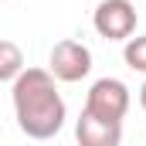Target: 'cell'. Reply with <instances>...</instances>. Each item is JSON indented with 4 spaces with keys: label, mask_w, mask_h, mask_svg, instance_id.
<instances>
[{
    "label": "cell",
    "mask_w": 146,
    "mask_h": 146,
    "mask_svg": "<svg viewBox=\"0 0 146 146\" xmlns=\"http://www.w3.org/2000/svg\"><path fill=\"white\" fill-rule=\"evenodd\" d=\"M14 115L24 136L31 139H51L65 126V99L54 85V75L44 68H24L14 78Z\"/></svg>",
    "instance_id": "1"
},
{
    "label": "cell",
    "mask_w": 146,
    "mask_h": 146,
    "mask_svg": "<svg viewBox=\"0 0 146 146\" xmlns=\"http://www.w3.org/2000/svg\"><path fill=\"white\" fill-rule=\"evenodd\" d=\"M129 88L126 82L119 78H99L88 95H85V112L99 115V119H109V122H122V115L129 112Z\"/></svg>",
    "instance_id": "2"
},
{
    "label": "cell",
    "mask_w": 146,
    "mask_h": 146,
    "mask_svg": "<svg viewBox=\"0 0 146 146\" xmlns=\"http://www.w3.org/2000/svg\"><path fill=\"white\" fill-rule=\"evenodd\" d=\"M92 27L106 41H129L136 34V7L129 0H102L92 14Z\"/></svg>",
    "instance_id": "3"
},
{
    "label": "cell",
    "mask_w": 146,
    "mask_h": 146,
    "mask_svg": "<svg viewBox=\"0 0 146 146\" xmlns=\"http://www.w3.org/2000/svg\"><path fill=\"white\" fill-rule=\"evenodd\" d=\"M88 72H92V51L82 41L65 37L51 48V75L58 82H82Z\"/></svg>",
    "instance_id": "4"
},
{
    "label": "cell",
    "mask_w": 146,
    "mask_h": 146,
    "mask_svg": "<svg viewBox=\"0 0 146 146\" xmlns=\"http://www.w3.org/2000/svg\"><path fill=\"white\" fill-rule=\"evenodd\" d=\"M75 139H78V146H119L122 122H109V119H99L82 109L78 122H75Z\"/></svg>",
    "instance_id": "5"
},
{
    "label": "cell",
    "mask_w": 146,
    "mask_h": 146,
    "mask_svg": "<svg viewBox=\"0 0 146 146\" xmlns=\"http://www.w3.org/2000/svg\"><path fill=\"white\" fill-rule=\"evenodd\" d=\"M21 72H24V51L14 41L0 37V82H14Z\"/></svg>",
    "instance_id": "6"
},
{
    "label": "cell",
    "mask_w": 146,
    "mask_h": 146,
    "mask_svg": "<svg viewBox=\"0 0 146 146\" xmlns=\"http://www.w3.org/2000/svg\"><path fill=\"white\" fill-rule=\"evenodd\" d=\"M122 58L133 72H143L146 75V34L143 37H129L126 48H122Z\"/></svg>",
    "instance_id": "7"
},
{
    "label": "cell",
    "mask_w": 146,
    "mask_h": 146,
    "mask_svg": "<svg viewBox=\"0 0 146 146\" xmlns=\"http://www.w3.org/2000/svg\"><path fill=\"white\" fill-rule=\"evenodd\" d=\"M139 106H143V109H146V85H143V88H139Z\"/></svg>",
    "instance_id": "8"
}]
</instances>
